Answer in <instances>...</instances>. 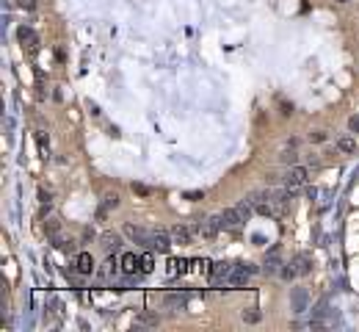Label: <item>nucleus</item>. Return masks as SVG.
Masks as SVG:
<instances>
[{"label":"nucleus","instance_id":"nucleus-12","mask_svg":"<svg viewBox=\"0 0 359 332\" xmlns=\"http://www.w3.org/2000/svg\"><path fill=\"white\" fill-rule=\"evenodd\" d=\"M221 222H224L227 230H238L243 225V216L238 213V208H227V211L221 213Z\"/></svg>","mask_w":359,"mask_h":332},{"label":"nucleus","instance_id":"nucleus-5","mask_svg":"<svg viewBox=\"0 0 359 332\" xmlns=\"http://www.w3.org/2000/svg\"><path fill=\"white\" fill-rule=\"evenodd\" d=\"M282 266H284V263H282V249H279V247H274L271 252H266V260H262V272H266V274H276Z\"/></svg>","mask_w":359,"mask_h":332},{"label":"nucleus","instance_id":"nucleus-9","mask_svg":"<svg viewBox=\"0 0 359 332\" xmlns=\"http://www.w3.org/2000/svg\"><path fill=\"white\" fill-rule=\"evenodd\" d=\"M75 272L78 274H91L94 272V257H91V252H78V257H75Z\"/></svg>","mask_w":359,"mask_h":332},{"label":"nucleus","instance_id":"nucleus-33","mask_svg":"<svg viewBox=\"0 0 359 332\" xmlns=\"http://www.w3.org/2000/svg\"><path fill=\"white\" fill-rule=\"evenodd\" d=\"M337 3H348V0H337Z\"/></svg>","mask_w":359,"mask_h":332},{"label":"nucleus","instance_id":"nucleus-17","mask_svg":"<svg viewBox=\"0 0 359 332\" xmlns=\"http://www.w3.org/2000/svg\"><path fill=\"white\" fill-rule=\"evenodd\" d=\"M44 233H47V238H56V235L61 233V222L58 219H47L44 222Z\"/></svg>","mask_w":359,"mask_h":332},{"label":"nucleus","instance_id":"nucleus-24","mask_svg":"<svg viewBox=\"0 0 359 332\" xmlns=\"http://www.w3.org/2000/svg\"><path fill=\"white\" fill-rule=\"evenodd\" d=\"M103 205L105 208H116L119 205V194H105L103 196Z\"/></svg>","mask_w":359,"mask_h":332},{"label":"nucleus","instance_id":"nucleus-11","mask_svg":"<svg viewBox=\"0 0 359 332\" xmlns=\"http://www.w3.org/2000/svg\"><path fill=\"white\" fill-rule=\"evenodd\" d=\"M17 39H19L22 45H28V47H31V53H36V50H39V36L28 28V25H22V28L17 31Z\"/></svg>","mask_w":359,"mask_h":332},{"label":"nucleus","instance_id":"nucleus-18","mask_svg":"<svg viewBox=\"0 0 359 332\" xmlns=\"http://www.w3.org/2000/svg\"><path fill=\"white\" fill-rule=\"evenodd\" d=\"M279 274H282V280H296V277H299V269H296V263H290V266H282L279 269Z\"/></svg>","mask_w":359,"mask_h":332},{"label":"nucleus","instance_id":"nucleus-32","mask_svg":"<svg viewBox=\"0 0 359 332\" xmlns=\"http://www.w3.org/2000/svg\"><path fill=\"white\" fill-rule=\"evenodd\" d=\"M141 324H158V318L150 316V313H144V316H141Z\"/></svg>","mask_w":359,"mask_h":332},{"label":"nucleus","instance_id":"nucleus-19","mask_svg":"<svg viewBox=\"0 0 359 332\" xmlns=\"http://www.w3.org/2000/svg\"><path fill=\"white\" fill-rule=\"evenodd\" d=\"M337 150H340V152H354V150H356V141L345 136V139H340V141H337Z\"/></svg>","mask_w":359,"mask_h":332},{"label":"nucleus","instance_id":"nucleus-1","mask_svg":"<svg viewBox=\"0 0 359 332\" xmlns=\"http://www.w3.org/2000/svg\"><path fill=\"white\" fill-rule=\"evenodd\" d=\"M254 272H257V269L252 266V263H235L232 272H229V277L224 280V285H229V288H243Z\"/></svg>","mask_w":359,"mask_h":332},{"label":"nucleus","instance_id":"nucleus-25","mask_svg":"<svg viewBox=\"0 0 359 332\" xmlns=\"http://www.w3.org/2000/svg\"><path fill=\"white\" fill-rule=\"evenodd\" d=\"M36 141H39V147H42V152H47V150H50V141H47V136H44L42 130L36 133Z\"/></svg>","mask_w":359,"mask_h":332},{"label":"nucleus","instance_id":"nucleus-23","mask_svg":"<svg viewBox=\"0 0 359 332\" xmlns=\"http://www.w3.org/2000/svg\"><path fill=\"white\" fill-rule=\"evenodd\" d=\"M133 194L150 196V194H152V188H150V186H144V183H133Z\"/></svg>","mask_w":359,"mask_h":332},{"label":"nucleus","instance_id":"nucleus-2","mask_svg":"<svg viewBox=\"0 0 359 332\" xmlns=\"http://www.w3.org/2000/svg\"><path fill=\"white\" fill-rule=\"evenodd\" d=\"M172 233H166V230H152L150 233V244H147V249H152V252H169V247H172Z\"/></svg>","mask_w":359,"mask_h":332},{"label":"nucleus","instance_id":"nucleus-20","mask_svg":"<svg viewBox=\"0 0 359 332\" xmlns=\"http://www.w3.org/2000/svg\"><path fill=\"white\" fill-rule=\"evenodd\" d=\"M185 272V260H169V277H177Z\"/></svg>","mask_w":359,"mask_h":332},{"label":"nucleus","instance_id":"nucleus-28","mask_svg":"<svg viewBox=\"0 0 359 332\" xmlns=\"http://www.w3.org/2000/svg\"><path fill=\"white\" fill-rule=\"evenodd\" d=\"M202 196H205L202 191H185V194H182V200H188V202H196V200H202Z\"/></svg>","mask_w":359,"mask_h":332},{"label":"nucleus","instance_id":"nucleus-6","mask_svg":"<svg viewBox=\"0 0 359 332\" xmlns=\"http://www.w3.org/2000/svg\"><path fill=\"white\" fill-rule=\"evenodd\" d=\"M304 183H307V169L293 164L288 169V174H284V186H288V188H299V186H304Z\"/></svg>","mask_w":359,"mask_h":332},{"label":"nucleus","instance_id":"nucleus-22","mask_svg":"<svg viewBox=\"0 0 359 332\" xmlns=\"http://www.w3.org/2000/svg\"><path fill=\"white\" fill-rule=\"evenodd\" d=\"M152 269H155V260H152V255L150 252H147V255H141V272H152Z\"/></svg>","mask_w":359,"mask_h":332},{"label":"nucleus","instance_id":"nucleus-29","mask_svg":"<svg viewBox=\"0 0 359 332\" xmlns=\"http://www.w3.org/2000/svg\"><path fill=\"white\" fill-rule=\"evenodd\" d=\"M348 130L351 133H359V114H354V117L348 119Z\"/></svg>","mask_w":359,"mask_h":332},{"label":"nucleus","instance_id":"nucleus-8","mask_svg":"<svg viewBox=\"0 0 359 332\" xmlns=\"http://www.w3.org/2000/svg\"><path fill=\"white\" fill-rule=\"evenodd\" d=\"M125 235L135 244H141V247H147L150 244V230L138 227V225H125Z\"/></svg>","mask_w":359,"mask_h":332},{"label":"nucleus","instance_id":"nucleus-7","mask_svg":"<svg viewBox=\"0 0 359 332\" xmlns=\"http://www.w3.org/2000/svg\"><path fill=\"white\" fill-rule=\"evenodd\" d=\"M119 269L125 274H135V272H141V255H135V252H125L122 255V260H119Z\"/></svg>","mask_w":359,"mask_h":332},{"label":"nucleus","instance_id":"nucleus-26","mask_svg":"<svg viewBox=\"0 0 359 332\" xmlns=\"http://www.w3.org/2000/svg\"><path fill=\"white\" fill-rule=\"evenodd\" d=\"M309 141L321 144V141H326V133H323V130H313V133H309Z\"/></svg>","mask_w":359,"mask_h":332},{"label":"nucleus","instance_id":"nucleus-4","mask_svg":"<svg viewBox=\"0 0 359 332\" xmlns=\"http://www.w3.org/2000/svg\"><path fill=\"white\" fill-rule=\"evenodd\" d=\"M221 227H224V222H221V216H210V219L199 222V227H196V233H199L202 238H216V235L221 233Z\"/></svg>","mask_w":359,"mask_h":332},{"label":"nucleus","instance_id":"nucleus-21","mask_svg":"<svg viewBox=\"0 0 359 332\" xmlns=\"http://www.w3.org/2000/svg\"><path fill=\"white\" fill-rule=\"evenodd\" d=\"M185 296H180V294H169L166 296V304H169V307H185Z\"/></svg>","mask_w":359,"mask_h":332},{"label":"nucleus","instance_id":"nucleus-13","mask_svg":"<svg viewBox=\"0 0 359 332\" xmlns=\"http://www.w3.org/2000/svg\"><path fill=\"white\" fill-rule=\"evenodd\" d=\"M191 238H194V230H191V227H185V225L172 227V241H174V244L185 247V244H191Z\"/></svg>","mask_w":359,"mask_h":332},{"label":"nucleus","instance_id":"nucleus-10","mask_svg":"<svg viewBox=\"0 0 359 332\" xmlns=\"http://www.w3.org/2000/svg\"><path fill=\"white\" fill-rule=\"evenodd\" d=\"M100 244H103V249H105L108 255H111V252H116V249L122 247V235H119V233H111V230H108V233L100 235Z\"/></svg>","mask_w":359,"mask_h":332},{"label":"nucleus","instance_id":"nucleus-15","mask_svg":"<svg viewBox=\"0 0 359 332\" xmlns=\"http://www.w3.org/2000/svg\"><path fill=\"white\" fill-rule=\"evenodd\" d=\"M229 272H232V263H216L213 266V282H224Z\"/></svg>","mask_w":359,"mask_h":332},{"label":"nucleus","instance_id":"nucleus-27","mask_svg":"<svg viewBox=\"0 0 359 332\" xmlns=\"http://www.w3.org/2000/svg\"><path fill=\"white\" fill-rule=\"evenodd\" d=\"M296 158H299V155H296L293 150H290V152H282V164H290V166H293Z\"/></svg>","mask_w":359,"mask_h":332},{"label":"nucleus","instance_id":"nucleus-3","mask_svg":"<svg viewBox=\"0 0 359 332\" xmlns=\"http://www.w3.org/2000/svg\"><path fill=\"white\" fill-rule=\"evenodd\" d=\"M290 310H293L296 316H301V313H307V310H309L307 288H293V294H290Z\"/></svg>","mask_w":359,"mask_h":332},{"label":"nucleus","instance_id":"nucleus-30","mask_svg":"<svg viewBox=\"0 0 359 332\" xmlns=\"http://www.w3.org/2000/svg\"><path fill=\"white\" fill-rule=\"evenodd\" d=\"M61 252L72 255V252H75V244H72V241H64V247H61Z\"/></svg>","mask_w":359,"mask_h":332},{"label":"nucleus","instance_id":"nucleus-16","mask_svg":"<svg viewBox=\"0 0 359 332\" xmlns=\"http://www.w3.org/2000/svg\"><path fill=\"white\" fill-rule=\"evenodd\" d=\"M241 318H243V324H260V318H262V313L257 307H246L241 313Z\"/></svg>","mask_w":359,"mask_h":332},{"label":"nucleus","instance_id":"nucleus-14","mask_svg":"<svg viewBox=\"0 0 359 332\" xmlns=\"http://www.w3.org/2000/svg\"><path fill=\"white\" fill-rule=\"evenodd\" d=\"M293 263H296V269H299V274H309V272H313V257H309L307 252H299L293 257Z\"/></svg>","mask_w":359,"mask_h":332},{"label":"nucleus","instance_id":"nucleus-31","mask_svg":"<svg viewBox=\"0 0 359 332\" xmlns=\"http://www.w3.org/2000/svg\"><path fill=\"white\" fill-rule=\"evenodd\" d=\"M19 6H22V9H28V11H33L36 9V3H33V0H17Z\"/></svg>","mask_w":359,"mask_h":332}]
</instances>
